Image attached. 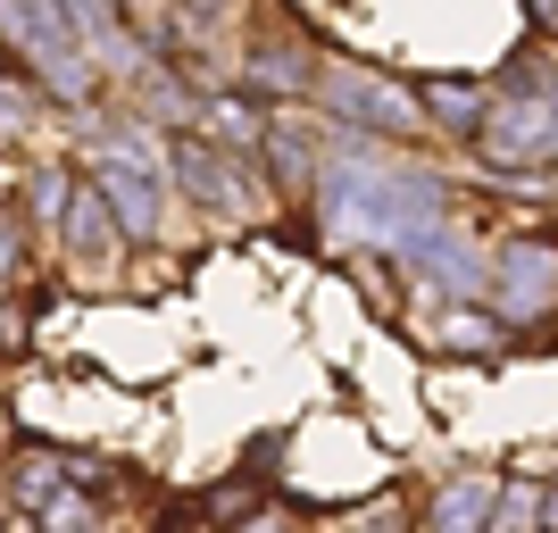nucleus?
I'll list each match as a JSON object with an SVG mask.
<instances>
[{
	"label": "nucleus",
	"mask_w": 558,
	"mask_h": 533,
	"mask_svg": "<svg viewBox=\"0 0 558 533\" xmlns=\"http://www.w3.org/2000/svg\"><path fill=\"white\" fill-rule=\"evenodd\" d=\"M475 150H484L492 167H509V175L558 159V59H542V50L525 43L509 93H492L484 125H475Z\"/></svg>",
	"instance_id": "1"
},
{
	"label": "nucleus",
	"mask_w": 558,
	"mask_h": 533,
	"mask_svg": "<svg viewBox=\"0 0 558 533\" xmlns=\"http://www.w3.org/2000/svg\"><path fill=\"white\" fill-rule=\"evenodd\" d=\"M0 43H17V75L34 84L43 75L50 100H93V75H84V50L68 34V9H0Z\"/></svg>",
	"instance_id": "2"
},
{
	"label": "nucleus",
	"mask_w": 558,
	"mask_h": 533,
	"mask_svg": "<svg viewBox=\"0 0 558 533\" xmlns=\"http://www.w3.org/2000/svg\"><path fill=\"white\" fill-rule=\"evenodd\" d=\"M484 308L492 325H542L558 308V242H500L484 258Z\"/></svg>",
	"instance_id": "3"
},
{
	"label": "nucleus",
	"mask_w": 558,
	"mask_h": 533,
	"mask_svg": "<svg viewBox=\"0 0 558 533\" xmlns=\"http://www.w3.org/2000/svg\"><path fill=\"white\" fill-rule=\"evenodd\" d=\"M317 93H326V109L342 117V134H359V125H367V142H400V134H417V125H425V109L400 93V84L359 75V68H342V59L317 75Z\"/></svg>",
	"instance_id": "4"
},
{
	"label": "nucleus",
	"mask_w": 558,
	"mask_h": 533,
	"mask_svg": "<svg viewBox=\"0 0 558 533\" xmlns=\"http://www.w3.org/2000/svg\"><path fill=\"white\" fill-rule=\"evenodd\" d=\"M308 84H317V59H308V43L292 25H276V34L251 43V59H242V100H301Z\"/></svg>",
	"instance_id": "5"
},
{
	"label": "nucleus",
	"mask_w": 558,
	"mask_h": 533,
	"mask_svg": "<svg viewBox=\"0 0 558 533\" xmlns=\"http://www.w3.org/2000/svg\"><path fill=\"white\" fill-rule=\"evenodd\" d=\"M167 175L184 184L192 209H233V184H242L233 150H217L209 134H175V142H167Z\"/></svg>",
	"instance_id": "6"
},
{
	"label": "nucleus",
	"mask_w": 558,
	"mask_h": 533,
	"mask_svg": "<svg viewBox=\"0 0 558 533\" xmlns=\"http://www.w3.org/2000/svg\"><path fill=\"white\" fill-rule=\"evenodd\" d=\"M400 258L425 267V276H442V292H459V301H484V251H466L459 233H450V217L442 226H417L400 242Z\"/></svg>",
	"instance_id": "7"
},
{
	"label": "nucleus",
	"mask_w": 558,
	"mask_h": 533,
	"mask_svg": "<svg viewBox=\"0 0 558 533\" xmlns=\"http://www.w3.org/2000/svg\"><path fill=\"white\" fill-rule=\"evenodd\" d=\"M59 226H68V251H75V267H109V258H117V242H125V233H117V217L100 209V192L84 184V175H75V192H68V217H59Z\"/></svg>",
	"instance_id": "8"
},
{
	"label": "nucleus",
	"mask_w": 558,
	"mask_h": 533,
	"mask_svg": "<svg viewBox=\"0 0 558 533\" xmlns=\"http://www.w3.org/2000/svg\"><path fill=\"white\" fill-rule=\"evenodd\" d=\"M492 509H500V475H459V484L434 492V517H425V533H484Z\"/></svg>",
	"instance_id": "9"
},
{
	"label": "nucleus",
	"mask_w": 558,
	"mask_h": 533,
	"mask_svg": "<svg viewBox=\"0 0 558 533\" xmlns=\"http://www.w3.org/2000/svg\"><path fill=\"white\" fill-rule=\"evenodd\" d=\"M258 159L276 167V192H283V201L317 192V142L292 134V117H267V142H258Z\"/></svg>",
	"instance_id": "10"
},
{
	"label": "nucleus",
	"mask_w": 558,
	"mask_h": 533,
	"mask_svg": "<svg viewBox=\"0 0 558 533\" xmlns=\"http://www.w3.org/2000/svg\"><path fill=\"white\" fill-rule=\"evenodd\" d=\"M417 109L434 117V125H450V134H466V142H475V125H484L492 93H484V84H434V93H425Z\"/></svg>",
	"instance_id": "11"
},
{
	"label": "nucleus",
	"mask_w": 558,
	"mask_h": 533,
	"mask_svg": "<svg viewBox=\"0 0 558 533\" xmlns=\"http://www.w3.org/2000/svg\"><path fill=\"white\" fill-rule=\"evenodd\" d=\"M442 334H450V350H492V342H500V325H492L484 308H459Z\"/></svg>",
	"instance_id": "12"
},
{
	"label": "nucleus",
	"mask_w": 558,
	"mask_h": 533,
	"mask_svg": "<svg viewBox=\"0 0 558 533\" xmlns=\"http://www.w3.org/2000/svg\"><path fill=\"white\" fill-rule=\"evenodd\" d=\"M25 209H0V276H25Z\"/></svg>",
	"instance_id": "13"
},
{
	"label": "nucleus",
	"mask_w": 558,
	"mask_h": 533,
	"mask_svg": "<svg viewBox=\"0 0 558 533\" xmlns=\"http://www.w3.org/2000/svg\"><path fill=\"white\" fill-rule=\"evenodd\" d=\"M534 34H558V0H534Z\"/></svg>",
	"instance_id": "14"
},
{
	"label": "nucleus",
	"mask_w": 558,
	"mask_h": 533,
	"mask_svg": "<svg viewBox=\"0 0 558 533\" xmlns=\"http://www.w3.org/2000/svg\"><path fill=\"white\" fill-rule=\"evenodd\" d=\"M242 533H292V525H283V517H251Z\"/></svg>",
	"instance_id": "15"
}]
</instances>
